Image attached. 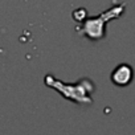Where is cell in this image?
I'll return each mask as SVG.
<instances>
[{"label": "cell", "instance_id": "cell-2", "mask_svg": "<svg viewBox=\"0 0 135 135\" xmlns=\"http://www.w3.org/2000/svg\"><path fill=\"white\" fill-rule=\"evenodd\" d=\"M120 11H122L120 7H115V8H111L110 11H107L106 13H102L98 17L85 19L82 21V25L76 28L77 33H80L82 36H86L90 40H95V41L101 40L105 36V32H103L105 31V24L109 21V19H111L114 16H118Z\"/></svg>", "mask_w": 135, "mask_h": 135}, {"label": "cell", "instance_id": "cell-3", "mask_svg": "<svg viewBox=\"0 0 135 135\" xmlns=\"http://www.w3.org/2000/svg\"><path fill=\"white\" fill-rule=\"evenodd\" d=\"M131 80H132V68L126 64L117 66L111 73V81L117 86H126L131 82Z\"/></svg>", "mask_w": 135, "mask_h": 135}, {"label": "cell", "instance_id": "cell-1", "mask_svg": "<svg viewBox=\"0 0 135 135\" xmlns=\"http://www.w3.org/2000/svg\"><path fill=\"white\" fill-rule=\"evenodd\" d=\"M44 82L46 86L53 88L62 97H65L66 99H69L72 102H76L78 105H90L93 102L90 94L94 90V85L88 78L81 80L76 84H66V82H61L56 80L50 74H46Z\"/></svg>", "mask_w": 135, "mask_h": 135}]
</instances>
